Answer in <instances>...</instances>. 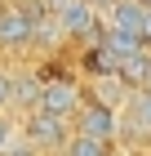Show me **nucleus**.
I'll return each mask as SVG.
<instances>
[{"label": "nucleus", "mask_w": 151, "mask_h": 156, "mask_svg": "<svg viewBox=\"0 0 151 156\" xmlns=\"http://www.w3.org/2000/svg\"><path fill=\"white\" fill-rule=\"evenodd\" d=\"M142 23H147V9H142L138 0H111V5H107V27L142 36Z\"/></svg>", "instance_id": "obj_6"}, {"label": "nucleus", "mask_w": 151, "mask_h": 156, "mask_svg": "<svg viewBox=\"0 0 151 156\" xmlns=\"http://www.w3.org/2000/svg\"><path fill=\"white\" fill-rule=\"evenodd\" d=\"M58 23H62L67 36H80V40H93V36L107 31L102 27V9L89 5V0H67V9L58 13Z\"/></svg>", "instance_id": "obj_5"}, {"label": "nucleus", "mask_w": 151, "mask_h": 156, "mask_svg": "<svg viewBox=\"0 0 151 156\" xmlns=\"http://www.w3.org/2000/svg\"><path fill=\"white\" fill-rule=\"evenodd\" d=\"M5 107H13V80L0 72V112H5Z\"/></svg>", "instance_id": "obj_10"}, {"label": "nucleus", "mask_w": 151, "mask_h": 156, "mask_svg": "<svg viewBox=\"0 0 151 156\" xmlns=\"http://www.w3.org/2000/svg\"><path fill=\"white\" fill-rule=\"evenodd\" d=\"M76 134L98 138V143H111V138H120V112L107 107V103H84L80 116H76Z\"/></svg>", "instance_id": "obj_4"}, {"label": "nucleus", "mask_w": 151, "mask_h": 156, "mask_svg": "<svg viewBox=\"0 0 151 156\" xmlns=\"http://www.w3.org/2000/svg\"><path fill=\"white\" fill-rule=\"evenodd\" d=\"M67 156H111V143H98V138L76 134V138L67 143Z\"/></svg>", "instance_id": "obj_8"}, {"label": "nucleus", "mask_w": 151, "mask_h": 156, "mask_svg": "<svg viewBox=\"0 0 151 156\" xmlns=\"http://www.w3.org/2000/svg\"><path fill=\"white\" fill-rule=\"evenodd\" d=\"M138 5H142V9H151V0H138Z\"/></svg>", "instance_id": "obj_12"}, {"label": "nucleus", "mask_w": 151, "mask_h": 156, "mask_svg": "<svg viewBox=\"0 0 151 156\" xmlns=\"http://www.w3.org/2000/svg\"><path fill=\"white\" fill-rule=\"evenodd\" d=\"M22 138L36 147V152H67V143L76 138V129H71V120H58V116H49V112H27L22 116Z\"/></svg>", "instance_id": "obj_1"}, {"label": "nucleus", "mask_w": 151, "mask_h": 156, "mask_svg": "<svg viewBox=\"0 0 151 156\" xmlns=\"http://www.w3.org/2000/svg\"><path fill=\"white\" fill-rule=\"evenodd\" d=\"M142 45L151 49V9H147V23H142Z\"/></svg>", "instance_id": "obj_11"}, {"label": "nucleus", "mask_w": 151, "mask_h": 156, "mask_svg": "<svg viewBox=\"0 0 151 156\" xmlns=\"http://www.w3.org/2000/svg\"><path fill=\"white\" fill-rule=\"evenodd\" d=\"M13 138H18V134H13V120H9V112H0V156L9 152V143Z\"/></svg>", "instance_id": "obj_9"}, {"label": "nucleus", "mask_w": 151, "mask_h": 156, "mask_svg": "<svg viewBox=\"0 0 151 156\" xmlns=\"http://www.w3.org/2000/svg\"><path fill=\"white\" fill-rule=\"evenodd\" d=\"M80 107H84V94H80V85H76V80H67V76H58V80H45V94H40V112H49V116L71 120V125H76Z\"/></svg>", "instance_id": "obj_3"}, {"label": "nucleus", "mask_w": 151, "mask_h": 156, "mask_svg": "<svg viewBox=\"0 0 151 156\" xmlns=\"http://www.w3.org/2000/svg\"><path fill=\"white\" fill-rule=\"evenodd\" d=\"M40 94H45V80H36V76H18L13 80V107L36 112L40 107Z\"/></svg>", "instance_id": "obj_7"}, {"label": "nucleus", "mask_w": 151, "mask_h": 156, "mask_svg": "<svg viewBox=\"0 0 151 156\" xmlns=\"http://www.w3.org/2000/svg\"><path fill=\"white\" fill-rule=\"evenodd\" d=\"M89 5H98V0H89Z\"/></svg>", "instance_id": "obj_13"}, {"label": "nucleus", "mask_w": 151, "mask_h": 156, "mask_svg": "<svg viewBox=\"0 0 151 156\" xmlns=\"http://www.w3.org/2000/svg\"><path fill=\"white\" fill-rule=\"evenodd\" d=\"M36 27H40V18L31 9H22V5H0V49L36 45Z\"/></svg>", "instance_id": "obj_2"}]
</instances>
